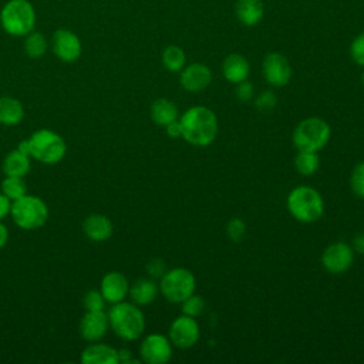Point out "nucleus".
<instances>
[{
	"label": "nucleus",
	"instance_id": "1",
	"mask_svg": "<svg viewBox=\"0 0 364 364\" xmlns=\"http://www.w3.org/2000/svg\"><path fill=\"white\" fill-rule=\"evenodd\" d=\"M179 124L182 128V138L196 146L212 144L218 134V118L208 107H191L182 114Z\"/></svg>",
	"mask_w": 364,
	"mask_h": 364
},
{
	"label": "nucleus",
	"instance_id": "2",
	"mask_svg": "<svg viewBox=\"0 0 364 364\" xmlns=\"http://www.w3.org/2000/svg\"><path fill=\"white\" fill-rule=\"evenodd\" d=\"M109 328L122 340L134 341L145 330V317L135 303L119 301L112 304L108 311Z\"/></svg>",
	"mask_w": 364,
	"mask_h": 364
},
{
	"label": "nucleus",
	"instance_id": "3",
	"mask_svg": "<svg viewBox=\"0 0 364 364\" xmlns=\"http://www.w3.org/2000/svg\"><path fill=\"white\" fill-rule=\"evenodd\" d=\"M3 30L14 37H24L34 30L36 10L28 0H9L0 10Z\"/></svg>",
	"mask_w": 364,
	"mask_h": 364
},
{
	"label": "nucleus",
	"instance_id": "4",
	"mask_svg": "<svg viewBox=\"0 0 364 364\" xmlns=\"http://www.w3.org/2000/svg\"><path fill=\"white\" fill-rule=\"evenodd\" d=\"M290 215L303 223H311L321 218L324 200L320 192L311 186H297L287 196Z\"/></svg>",
	"mask_w": 364,
	"mask_h": 364
},
{
	"label": "nucleus",
	"instance_id": "5",
	"mask_svg": "<svg viewBox=\"0 0 364 364\" xmlns=\"http://www.w3.org/2000/svg\"><path fill=\"white\" fill-rule=\"evenodd\" d=\"M27 144L30 156L46 165L58 164L67 154L65 141L60 134L51 129L43 128L33 132Z\"/></svg>",
	"mask_w": 364,
	"mask_h": 364
},
{
	"label": "nucleus",
	"instance_id": "6",
	"mask_svg": "<svg viewBox=\"0 0 364 364\" xmlns=\"http://www.w3.org/2000/svg\"><path fill=\"white\" fill-rule=\"evenodd\" d=\"M10 216L20 229L36 230L47 222L48 208L41 198L26 193L23 198L11 202Z\"/></svg>",
	"mask_w": 364,
	"mask_h": 364
},
{
	"label": "nucleus",
	"instance_id": "7",
	"mask_svg": "<svg viewBox=\"0 0 364 364\" xmlns=\"http://www.w3.org/2000/svg\"><path fill=\"white\" fill-rule=\"evenodd\" d=\"M330 125L321 118H306L297 124L293 132V144L297 151L318 152L330 139Z\"/></svg>",
	"mask_w": 364,
	"mask_h": 364
},
{
	"label": "nucleus",
	"instance_id": "8",
	"mask_svg": "<svg viewBox=\"0 0 364 364\" xmlns=\"http://www.w3.org/2000/svg\"><path fill=\"white\" fill-rule=\"evenodd\" d=\"M195 276L185 267L166 270L159 282V291L171 303H182L195 293Z\"/></svg>",
	"mask_w": 364,
	"mask_h": 364
},
{
	"label": "nucleus",
	"instance_id": "9",
	"mask_svg": "<svg viewBox=\"0 0 364 364\" xmlns=\"http://www.w3.org/2000/svg\"><path fill=\"white\" fill-rule=\"evenodd\" d=\"M51 50L63 63H74L81 57L82 44L73 30L63 27L53 33Z\"/></svg>",
	"mask_w": 364,
	"mask_h": 364
},
{
	"label": "nucleus",
	"instance_id": "10",
	"mask_svg": "<svg viewBox=\"0 0 364 364\" xmlns=\"http://www.w3.org/2000/svg\"><path fill=\"white\" fill-rule=\"evenodd\" d=\"M139 355L144 363L165 364L172 357V343L164 334H149L139 346Z\"/></svg>",
	"mask_w": 364,
	"mask_h": 364
},
{
	"label": "nucleus",
	"instance_id": "11",
	"mask_svg": "<svg viewBox=\"0 0 364 364\" xmlns=\"http://www.w3.org/2000/svg\"><path fill=\"white\" fill-rule=\"evenodd\" d=\"M353 260L354 249L344 242L330 245L321 255V264L331 274H341L347 272L351 267Z\"/></svg>",
	"mask_w": 364,
	"mask_h": 364
},
{
	"label": "nucleus",
	"instance_id": "12",
	"mask_svg": "<svg viewBox=\"0 0 364 364\" xmlns=\"http://www.w3.org/2000/svg\"><path fill=\"white\" fill-rule=\"evenodd\" d=\"M199 337L200 330L195 317L182 314L176 317L169 327V340L179 348H189L195 346Z\"/></svg>",
	"mask_w": 364,
	"mask_h": 364
},
{
	"label": "nucleus",
	"instance_id": "13",
	"mask_svg": "<svg viewBox=\"0 0 364 364\" xmlns=\"http://www.w3.org/2000/svg\"><path fill=\"white\" fill-rule=\"evenodd\" d=\"M262 73L270 85L284 87L291 78V65L283 54L273 51L264 55L262 63Z\"/></svg>",
	"mask_w": 364,
	"mask_h": 364
},
{
	"label": "nucleus",
	"instance_id": "14",
	"mask_svg": "<svg viewBox=\"0 0 364 364\" xmlns=\"http://www.w3.org/2000/svg\"><path fill=\"white\" fill-rule=\"evenodd\" d=\"M181 85L189 92H199L209 87L212 81V71L203 63H192L181 70Z\"/></svg>",
	"mask_w": 364,
	"mask_h": 364
},
{
	"label": "nucleus",
	"instance_id": "15",
	"mask_svg": "<svg viewBox=\"0 0 364 364\" xmlns=\"http://www.w3.org/2000/svg\"><path fill=\"white\" fill-rule=\"evenodd\" d=\"M109 328L108 314L104 310L98 311H85L82 318L80 320V334L88 343L100 341L105 337Z\"/></svg>",
	"mask_w": 364,
	"mask_h": 364
},
{
	"label": "nucleus",
	"instance_id": "16",
	"mask_svg": "<svg viewBox=\"0 0 364 364\" xmlns=\"http://www.w3.org/2000/svg\"><path fill=\"white\" fill-rule=\"evenodd\" d=\"M100 291L107 303L115 304L124 301L129 291L128 279L121 272H108L101 279Z\"/></svg>",
	"mask_w": 364,
	"mask_h": 364
},
{
	"label": "nucleus",
	"instance_id": "17",
	"mask_svg": "<svg viewBox=\"0 0 364 364\" xmlns=\"http://www.w3.org/2000/svg\"><path fill=\"white\" fill-rule=\"evenodd\" d=\"M82 230L91 242H105L112 236L114 225L108 216L102 213H91L84 219Z\"/></svg>",
	"mask_w": 364,
	"mask_h": 364
},
{
	"label": "nucleus",
	"instance_id": "18",
	"mask_svg": "<svg viewBox=\"0 0 364 364\" xmlns=\"http://www.w3.org/2000/svg\"><path fill=\"white\" fill-rule=\"evenodd\" d=\"M82 364H117L118 350L104 343H90L81 353Z\"/></svg>",
	"mask_w": 364,
	"mask_h": 364
},
{
	"label": "nucleus",
	"instance_id": "19",
	"mask_svg": "<svg viewBox=\"0 0 364 364\" xmlns=\"http://www.w3.org/2000/svg\"><path fill=\"white\" fill-rule=\"evenodd\" d=\"M235 16L245 27L257 26L264 16V4L262 0H236Z\"/></svg>",
	"mask_w": 364,
	"mask_h": 364
},
{
	"label": "nucleus",
	"instance_id": "20",
	"mask_svg": "<svg viewBox=\"0 0 364 364\" xmlns=\"http://www.w3.org/2000/svg\"><path fill=\"white\" fill-rule=\"evenodd\" d=\"M249 73H250L249 61L242 54L232 53L225 57L222 63V74L229 82L237 84L240 81H245L247 80Z\"/></svg>",
	"mask_w": 364,
	"mask_h": 364
},
{
	"label": "nucleus",
	"instance_id": "21",
	"mask_svg": "<svg viewBox=\"0 0 364 364\" xmlns=\"http://www.w3.org/2000/svg\"><path fill=\"white\" fill-rule=\"evenodd\" d=\"M31 156L21 152L20 149L10 151L3 159V172L6 176L24 178L31 166Z\"/></svg>",
	"mask_w": 364,
	"mask_h": 364
},
{
	"label": "nucleus",
	"instance_id": "22",
	"mask_svg": "<svg viewBox=\"0 0 364 364\" xmlns=\"http://www.w3.org/2000/svg\"><path fill=\"white\" fill-rule=\"evenodd\" d=\"M159 287L151 279H138L129 286L128 296L136 306H145L152 303L158 296Z\"/></svg>",
	"mask_w": 364,
	"mask_h": 364
},
{
	"label": "nucleus",
	"instance_id": "23",
	"mask_svg": "<svg viewBox=\"0 0 364 364\" xmlns=\"http://www.w3.org/2000/svg\"><path fill=\"white\" fill-rule=\"evenodd\" d=\"M151 119L158 125V127H166L172 121L178 119L179 111L178 107L168 98H158L151 104Z\"/></svg>",
	"mask_w": 364,
	"mask_h": 364
},
{
	"label": "nucleus",
	"instance_id": "24",
	"mask_svg": "<svg viewBox=\"0 0 364 364\" xmlns=\"http://www.w3.org/2000/svg\"><path fill=\"white\" fill-rule=\"evenodd\" d=\"M24 118V107L20 100L14 97H0V124L13 127Z\"/></svg>",
	"mask_w": 364,
	"mask_h": 364
},
{
	"label": "nucleus",
	"instance_id": "25",
	"mask_svg": "<svg viewBox=\"0 0 364 364\" xmlns=\"http://www.w3.org/2000/svg\"><path fill=\"white\" fill-rule=\"evenodd\" d=\"M23 47H24V53L30 58H41L48 48V41L43 33L33 30L24 36Z\"/></svg>",
	"mask_w": 364,
	"mask_h": 364
},
{
	"label": "nucleus",
	"instance_id": "26",
	"mask_svg": "<svg viewBox=\"0 0 364 364\" xmlns=\"http://www.w3.org/2000/svg\"><path fill=\"white\" fill-rule=\"evenodd\" d=\"M162 64L171 73H179L186 64L185 51L175 44H171L162 50Z\"/></svg>",
	"mask_w": 364,
	"mask_h": 364
},
{
	"label": "nucleus",
	"instance_id": "27",
	"mask_svg": "<svg viewBox=\"0 0 364 364\" xmlns=\"http://www.w3.org/2000/svg\"><path fill=\"white\" fill-rule=\"evenodd\" d=\"M320 165V159L317 152L311 151H299V154L294 158V166L299 173L309 176L313 175Z\"/></svg>",
	"mask_w": 364,
	"mask_h": 364
},
{
	"label": "nucleus",
	"instance_id": "28",
	"mask_svg": "<svg viewBox=\"0 0 364 364\" xmlns=\"http://www.w3.org/2000/svg\"><path fill=\"white\" fill-rule=\"evenodd\" d=\"M0 192L4 193L11 202L23 198L27 193V185L24 182V178L20 176H6L1 182Z\"/></svg>",
	"mask_w": 364,
	"mask_h": 364
},
{
	"label": "nucleus",
	"instance_id": "29",
	"mask_svg": "<svg viewBox=\"0 0 364 364\" xmlns=\"http://www.w3.org/2000/svg\"><path fill=\"white\" fill-rule=\"evenodd\" d=\"M205 310V300L198 294H191L182 301V313L191 317L202 314Z\"/></svg>",
	"mask_w": 364,
	"mask_h": 364
},
{
	"label": "nucleus",
	"instance_id": "30",
	"mask_svg": "<svg viewBox=\"0 0 364 364\" xmlns=\"http://www.w3.org/2000/svg\"><path fill=\"white\" fill-rule=\"evenodd\" d=\"M105 303L107 301H105V299H104V296L101 294L100 290H88L84 294V299H82V304H84L85 311L104 310Z\"/></svg>",
	"mask_w": 364,
	"mask_h": 364
},
{
	"label": "nucleus",
	"instance_id": "31",
	"mask_svg": "<svg viewBox=\"0 0 364 364\" xmlns=\"http://www.w3.org/2000/svg\"><path fill=\"white\" fill-rule=\"evenodd\" d=\"M350 185L355 196L364 198V161L354 166L350 178Z\"/></svg>",
	"mask_w": 364,
	"mask_h": 364
},
{
	"label": "nucleus",
	"instance_id": "32",
	"mask_svg": "<svg viewBox=\"0 0 364 364\" xmlns=\"http://www.w3.org/2000/svg\"><path fill=\"white\" fill-rule=\"evenodd\" d=\"M350 55L357 65L364 67V31L360 33L358 36H355L354 40L351 41Z\"/></svg>",
	"mask_w": 364,
	"mask_h": 364
},
{
	"label": "nucleus",
	"instance_id": "33",
	"mask_svg": "<svg viewBox=\"0 0 364 364\" xmlns=\"http://www.w3.org/2000/svg\"><path fill=\"white\" fill-rule=\"evenodd\" d=\"M226 233L230 240L239 242L246 233V225L240 218H233L226 225Z\"/></svg>",
	"mask_w": 364,
	"mask_h": 364
},
{
	"label": "nucleus",
	"instance_id": "34",
	"mask_svg": "<svg viewBox=\"0 0 364 364\" xmlns=\"http://www.w3.org/2000/svg\"><path fill=\"white\" fill-rule=\"evenodd\" d=\"M276 102H277V97L273 91L270 90H264L262 91L257 97H256V107L262 111H269L272 108L276 107Z\"/></svg>",
	"mask_w": 364,
	"mask_h": 364
},
{
	"label": "nucleus",
	"instance_id": "35",
	"mask_svg": "<svg viewBox=\"0 0 364 364\" xmlns=\"http://www.w3.org/2000/svg\"><path fill=\"white\" fill-rule=\"evenodd\" d=\"M255 95V90H253V85L245 80V81H240L237 82V87H236V97L242 101V102H247L253 98Z\"/></svg>",
	"mask_w": 364,
	"mask_h": 364
},
{
	"label": "nucleus",
	"instance_id": "36",
	"mask_svg": "<svg viewBox=\"0 0 364 364\" xmlns=\"http://www.w3.org/2000/svg\"><path fill=\"white\" fill-rule=\"evenodd\" d=\"M146 270L152 277H162V274L166 272V266L161 259H152L148 263Z\"/></svg>",
	"mask_w": 364,
	"mask_h": 364
},
{
	"label": "nucleus",
	"instance_id": "37",
	"mask_svg": "<svg viewBox=\"0 0 364 364\" xmlns=\"http://www.w3.org/2000/svg\"><path fill=\"white\" fill-rule=\"evenodd\" d=\"M11 210V200L0 192V220H3L4 218H7L10 215Z\"/></svg>",
	"mask_w": 364,
	"mask_h": 364
},
{
	"label": "nucleus",
	"instance_id": "38",
	"mask_svg": "<svg viewBox=\"0 0 364 364\" xmlns=\"http://www.w3.org/2000/svg\"><path fill=\"white\" fill-rule=\"evenodd\" d=\"M165 129H166L168 136H171V138H182V128H181V124H179L178 119H175L171 124H168L165 127Z\"/></svg>",
	"mask_w": 364,
	"mask_h": 364
},
{
	"label": "nucleus",
	"instance_id": "39",
	"mask_svg": "<svg viewBox=\"0 0 364 364\" xmlns=\"http://www.w3.org/2000/svg\"><path fill=\"white\" fill-rule=\"evenodd\" d=\"M118 363H138V360L131 358V351L127 348L118 350Z\"/></svg>",
	"mask_w": 364,
	"mask_h": 364
},
{
	"label": "nucleus",
	"instance_id": "40",
	"mask_svg": "<svg viewBox=\"0 0 364 364\" xmlns=\"http://www.w3.org/2000/svg\"><path fill=\"white\" fill-rule=\"evenodd\" d=\"M353 247L355 252H358L360 255H364V232L357 235L354 237V242H353Z\"/></svg>",
	"mask_w": 364,
	"mask_h": 364
},
{
	"label": "nucleus",
	"instance_id": "41",
	"mask_svg": "<svg viewBox=\"0 0 364 364\" xmlns=\"http://www.w3.org/2000/svg\"><path fill=\"white\" fill-rule=\"evenodd\" d=\"M9 240V229L6 228V225L0 220V250L6 246Z\"/></svg>",
	"mask_w": 364,
	"mask_h": 364
},
{
	"label": "nucleus",
	"instance_id": "42",
	"mask_svg": "<svg viewBox=\"0 0 364 364\" xmlns=\"http://www.w3.org/2000/svg\"><path fill=\"white\" fill-rule=\"evenodd\" d=\"M361 80H363V84H364V73H363V75H361Z\"/></svg>",
	"mask_w": 364,
	"mask_h": 364
}]
</instances>
